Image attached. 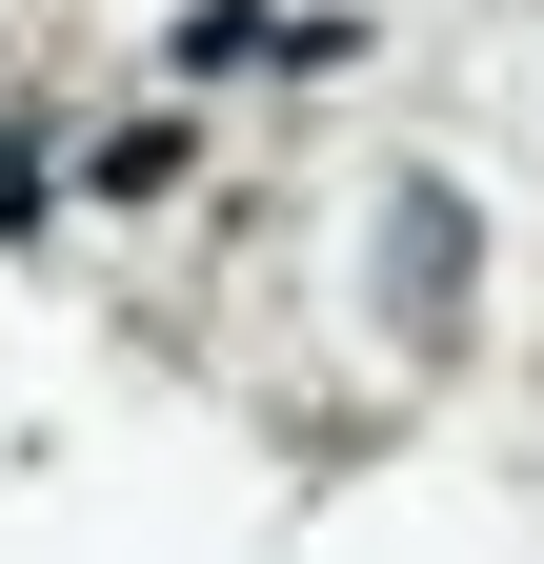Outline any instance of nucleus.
Wrapping results in <instances>:
<instances>
[{"label": "nucleus", "mask_w": 544, "mask_h": 564, "mask_svg": "<svg viewBox=\"0 0 544 564\" xmlns=\"http://www.w3.org/2000/svg\"><path fill=\"white\" fill-rule=\"evenodd\" d=\"M464 262H485L464 182L444 162H383V303H403V343H464Z\"/></svg>", "instance_id": "obj_1"}]
</instances>
